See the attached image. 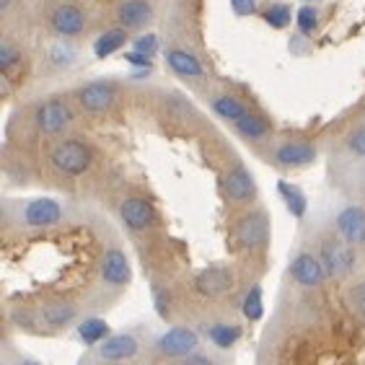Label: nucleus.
I'll return each mask as SVG.
<instances>
[{
  "mask_svg": "<svg viewBox=\"0 0 365 365\" xmlns=\"http://www.w3.org/2000/svg\"><path fill=\"white\" fill-rule=\"evenodd\" d=\"M65 218L63 205L52 197H31L24 202H16L14 220L24 228H55Z\"/></svg>",
  "mask_w": 365,
  "mask_h": 365,
  "instance_id": "nucleus-1",
  "label": "nucleus"
},
{
  "mask_svg": "<svg viewBox=\"0 0 365 365\" xmlns=\"http://www.w3.org/2000/svg\"><path fill=\"white\" fill-rule=\"evenodd\" d=\"M319 259L329 277H344L355 267V246L347 244L342 236H324L319 241Z\"/></svg>",
  "mask_w": 365,
  "mask_h": 365,
  "instance_id": "nucleus-2",
  "label": "nucleus"
},
{
  "mask_svg": "<svg viewBox=\"0 0 365 365\" xmlns=\"http://www.w3.org/2000/svg\"><path fill=\"white\" fill-rule=\"evenodd\" d=\"M52 163H55L57 171H63L68 176H81L91 169V148L81 140H63L52 148Z\"/></svg>",
  "mask_w": 365,
  "mask_h": 365,
  "instance_id": "nucleus-3",
  "label": "nucleus"
},
{
  "mask_svg": "<svg viewBox=\"0 0 365 365\" xmlns=\"http://www.w3.org/2000/svg\"><path fill=\"white\" fill-rule=\"evenodd\" d=\"M233 244L236 249L259 252L269 244V220L264 212H249L233 228Z\"/></svg>",
  "mask_w": 365,
  "mask_h": 365,
  "instance_id": "nucleus-4",
  "label": "nucleus"
},
{
  "mask_svg": "<svg viewBox=\"0 0 365 365\" xmlns=\"http://www.w3.org/2000/svg\"><path fill=\"white\" fill-rule=\"evenodd\" d=\"M153 347L161 358L184 360L187 355L200 350V334L195 329H190V327H174V329L163 331L161 337L155 339Z\"/></svg>",
  "mask_w": 365,
  "mask_h": 365,
  "instance_id": "nucleus-5",
  "label": "nucleus"
},
{
  "mask_svg": "<svg viewBox=\"0 0 365 365\" xmlns=\"http://www.w3.org/2000/svg\"><path fill=\"white\" fill-rule=\"evenodd\" d=\"M34 122L44 135H63L73 125V112L63 98H49L36 106Z\"/></svg>",
  "mask_w": 365,
  "mask_h": 365,
  "instance_id": "nucleus-6",
  "label": "nucleus"
},
{
  "mask_svg": "<svg viewBox=\"0 0 365 365\" xmlns=\"http://www.w3.org/2000/svg\"><path fill=\"white\" fill-rule=\"evenodd\" d=\"M290 274H293V280L306 290L322 288L324 280L329 277L327 269H324L322 259H319V254H311V252L295 254L293 264H290Z\"/></svg>",
  "mask_w": 365,
  "mask_h": 365,
  "instance_id": "nucleus-7",
  "label": "nucleus"
},
{
  "mask_svg": "<svg viewBox=\"0 0 365 365\" xmlns=\"http://www.w3.org/2000/svg\"><path fill=\"white\" fill-rule=\"evenodd\" d=\"M98 272H101V282L112 290L127 288L130 280H133L130 262H127L125 252H120V249H106L104 257H101V267H98Z\"/></svg>",
  "mask_w": 365,
  "mask_h": 365,
  "instance_id": "nucleus-8",
  "label": "nucleus"
},
{
  "mask_svg": "<svg viewBox=\"0 0 365 365\" xmlns=\"http://www.w3.org/2000/svg\"><path fill=\"white\" fill-rule=\"evenodd\" d=\"M272 161L282 169H303L317 161V148L309 140H285L272 150Z\"/></svg>",
  "mask_w": 365,
  "mask_h": 365,
  "instance_id": "nucleus-9",
  "label": "nucleus"
},
{
  "mask_svg": "<svg viewBox=\"0 0 365 365\" xmlns=\"http://www.w3.org/2000/svg\"><path fill=\"white\" fill-rule=\"evenodd\" d=\"M76 98L88 114H104L112 109L114 98H117V88L112 83H104V81H93V83L81 86L76 91Z\"/></svg>",
  "mask_w": 365,
  "mask_h": 365,
  "instance_id": "nucleus-10",
  "label": "nucleus"
},
{
  "mask_svg": "<svg viewBox=\"0 0 365 365\" xmlns=\"http://www.w3.org/2000/svg\"><path fill=\"white\" fill-rule=\"evenodd\" d=\"M334 228L347 244L365 246V207L360 205H344L334 215Z\"/></svg>",
  "mask_w": 365,
  "mask_h": 365,
  "instance_id": "nucleus-11",
  "label": "nucleus"
},
{
  "mask_svg": "<svg viewBox=\"0 0 365 365\" xmlns=\"http://www.w3.org/2000/svg\"><path fill=\"white\" fill-rule=\"evenodd\" d=\"M223 195L228 202L233 205H244L252 202L257 197V182H254V174L246 166H236L225 174L223 179Z\"/></svg>",
  "mask_w": 365,
  "mask_h": 365,
  "instance_id": "nucleus-12",
  "label": "nucleus"
},
{
  "mask_svg": "<svg viewBox=\"0 0 365 365\" xmlns=\"http://www.w3.org/2000/svg\"><path fill=\"white\" fill-rule=\"evenodd\" d=\"M140 350V342L127 334V331H120V334H109L101 344H96V358L106 360V363H122V360H133Z\"/></svg>",
  "mask_w": 365,
  "mask_h": 365,
  "instance_id": "nucleus-13",
  "label": "nucleus"
},
{
  "mask_svg": "<svg viewBox=\"0 0 365 365\" xmlns=\"http://www.w3.org/2000/svg\"><path fill=\"white\" fill-rule=\"evenodd\" d=\"M120 215L130 231H150L158 223L153 205L148 202V200H143V197H127L120 207Z\"/></svg>",
  "mask_w": 365,
  "mask_h": 365,
  "instance_id": "nucleus-14",
  "label": "nucleus"
},
{
  "mask_svg": "<svg viewBox=\"0 0 365 365\" xmlns=\"http://www.w3.org/2000/svg\"><path fill=\"white\" fill-rule=\"evenodd\" d=\"M49 24L55 29V34L78 36L86 29V14L83 8L73 6V3H63V6H55V11L49 16Z\"/></svg>",
  "mask_w": 365,
  "mask_h": 365,
  "instance_id": "nucleus-15",
  "label": "nucleus"
},
{
  "mask_svg": "<svg viewBox=\"0 0 365 365\" xmlns=\"http://www.w3.org/2000/svg\"><path fill=\"white\" fill-rule=\"evenodd\" d=\"M166 63L184 81H200V78H205L202 63L197 60V55H192L190 49H182V47L166 49Z\"/></svg>",
  "mask_w": 365,
  "mask_h": 365,
  "instance_id": "nucleus-16",
  "label": "nucleus"
},
{
  "mask_svg": "<svg viewBox=\"0 0 365 365\" xmlns=\"http://www.w3.org/2000/svg\"><path fill=\"white\" fill-rule=\"evenodd\" d=\"M233 285L231 272L225 267H207L197 274V290L207 298H220L223 293H228Z\"/></svg>",
  "mask_w": 365,
  "mask_h": 365,
  "instance_id": "nucleus-17",
  "label": "nucleus"
},
{
  "mask_svg": "<svg viewBox=\"0 0 365 365\" xmlns=\"http://www.w3.org/2000/svg\"><path fill=\"white\" fill-rule=\"evenodd\" d=\"M117 19L125 29H143L153 19V8L148 0H125L117 11Z\"/></svg>",
  "mask_w": 365,
  "mask_h": 365,
  "instance_id": "nucleus-18",
  "label": "nucleus"
},
{
  "mask_svg": "<svg viewBox=\"0 0 365 365\" xmlns=\"http://www.w3.org/2000/svg\"><path fill=\"white\" fill-rule=\"evenodd\" d=\"M233 127H236V133L244 138V140H252V143H259L264 140V138H269V125L267 120L262 117V114H254L246 109L244 114H241L239 120L233 122Z\"/></svg>",
  "mask_w": 365,
  "mask_h": 365,
  "instance_id": "nucleus-19",
  "label": "nucleus"
},
{
  "mask_svg": "<svg viewBox=\"0 0 365 365\" xmlns=\"http://www.w3.org/2000/svg\"><path fill=\"white\" fill-rule=\"evenodd\" d=\"M277 195H280V200L285 202L290 215H293L295 220H303L306 207H309L306 192H303L298 184H290V182H285V179H280V182H277Z\"/></svg>",
  "mask_w": 365,
  "mask_h": 365,
  "instance_id": "nucleus-20",
  "label": "nucleus"
},
{
  "mask_svg": "<svg viewBox=\"0 0 365 365\" xmlns=\"http://www.w3.org/2000/svg\"><path fill=\"white\" fill-rule=\"evenodd\" d=\"M205 337L210 339L218 350H228L241 339V329L231 322H215L210 327H205Z\"/></svg>",
  "mask_w": 365,
  "mask_h": 365,
  "instance_id": "nucleus-21",
  "label": "nucleus"
},
{
  "mask_svg": "<svg viewBox=\"0 0 365 365\" xmlns=\"http://www.w3.org/2000/svg\"><path fill=\"white\" fill-rule=\"evenodd\" d=\"M39 319H42L47 327H52V329H60V327H68V324L76 319V306L63 303V301L47 303V306H42V311H39Z\"/></svg>",
  "mask_w": 365,
  "mask_h": 365,
  "instance_id": "nucleus-22",
  "label": "nucleus"
},
{
  "mask_svg": "<svg viewBox=\"0 0 365 365\" xmlns=\"http://www.w3.org/2000/svg\"><path fill=\"white\" fill-rule=\"evenodd\" d=\"M125 44H127V29L125 26H122V29H109V31H104V34L93 42V55H96L98 60H104V57L114 55V52H120Z\"/></svg>",
  "mask_w": 365,
  "mask_h": 365,
  "instance_id": "nucleus-23",
  "label": "nucleus"
},
{
  "mask_svg": "<svg viewBox=\"0 0 365 365\" xmlns=\"http://www.w3.org/2000/svg\"><path fill=\"white\" fill-rule=\"evenodd\" d=\"M112 331H109V324L104 322V319H83V322L78 324V337L83 339L88 347H96V344H101L106 337H109Z\"/></svg>",
  "mask_w": 365,
  "mask_h": 365,
  "instance_id": "nucleus-24",
  "label": "nucleus"
},
{
  "mask_svg": "<svg viewBox=\"0 0 365 365\" xmlns=\"http://www.w3.org/2000/svg\"><path fill=\"white\" fill-rule=\"evenodd\" d=\"M212 112L225 122H236L246 112V106L233 93H218V96H212Z\"/></svg>",
  "mask_w": 365,
  "mask_h": 365,
  "instance_id": "nucleus-25",
  "label": "nucleus"
},
{
  "mask_svg": "<svg viewBox=\"0 0 365 365\" xmlns=\"http://www.w3.org/2000/svg\"><path fill=\"white\" fill-rule=\"evenodd\" d=\"M241 311L249 322H259L264 317V298H262V285H252L249 293L244 295V303H241Z\"/></svg>",
  "mask_w": 365,
  "mask_h": 365,
  "instance_id": "nucleus-26",
  "label": "nucleus"
},
{
  "mask_svg": "<svg viewBox=\"0 0 365 365\" xmlns=\"http://www.w3.org/2000/svg\"><path fill=\"white\" fill-rule=\"evenodd\" d=\"M262 19L272 29H288L290 21H293V11H290V6H285V3H272V6L264 8Z\"/></svg>",
  "mask_w": 365,
  "mask_h": 365,
  "instance_id": "nucleus-27",
  "label": "nucleus"
},
{
  "mask_svg": "<svg viewBox=\"0 0 365 365\" xmlns=\"http://www.w3.org/2000/svg\"><path fill=\"white\" fill-rule=\"evenodd\" d=\"M49 63L55 65V68H71L73 63L78 60V49L68 42H55L49 47Z\"/></svg>",
  "mask_w": 365,
  "mask_h": 365,
  "instance_id": "nucleus-28",
  "label": "nucleus"
},
{
  "mask_svg": "<svg viewBox=\"0 0 365 365\" xmlns=\"http://www.w3.org/2000/svg\"><path fill=\"white\" fill-rule=\"evenodd\" d=\"M344 150L352 155V158H365V122L358 127H352L347 138H344Z\"/></svg>",
  "mask_w": 365,
  "mask_h": 365,
  "instance_id": "nucleus-29",
  "label": "nucleus"
},
{
  "mask_svg": "<svg viewBox=\"0 0 365 365\" xmlns=\"http://www.w3.org/2000/svg\"><path fill=\"white\" fill-rule=\"evenodd\" d=\"M295 24H298L303 36H311L319 29V11L314 6H303L301 11L295 14Z\"/></svg>",
  "mask_w": 365,
  "mask_h": 365,
  "instance_id": "nucleus-30",
  "label": "nucleus"
},
{
  "mask_svg": "<svg viewBox=\"0 0 365 365\" xmlns=\"http://www.w3.org/2000/svg\"><path fill=\"white\" fill-rule=\"evenodd\" d=\"M347 303H350V309L358 314V317L365 319V280L355 282L350 290H347Z\"/></svg>",
  "mask_w": 365,
  "mask_h": 365,
  "instance_id": "nucleus-31",
  "label": "nucleus"
},
{
  "mask_svg": "<svg viewBox=\"0 0 365 365\" xmlns=\"http://www.w3.org/2000/svg\"><path fill=\"white\" fill-rule=\"evenodd\" d=\"M19 60H21V49L16 47V44L11 42L0 44V73H8Z\"/></svg>",
  "mask_w": 365,
  "mask_h": 365,
  "instance_id": "nucleus-32",
  "label": "nucleus"
},
{
  "mask_svg": "<svg viewBox=\"0 0 365 365\" xmlns=\"http://www.w3.org/2000/svg\"><path fill=\"white\" fill-rule=\"evenodd\" d=\"M133 47L138 49V52H143V55L153 57L155 52H158V36H155V34H140L133 42Z\"/></svg>",
  "mask_w": 365,
  "mask_h": 365,
  "instance_id": "nucleus-33",
  "label": "nucleus"
},
{
  "mask_svg": "<svg viewBox=\"0 0 365 365\" xmlns=\"http://www.w3.org/2000/svg\"><path fill=\"white\" fill-rule=\"evenodd\" d=\"M125 60L130 65H135V68H153V57H150V55H143V52H138V49L127 52Z\"/></svg>",
  "mask_w": 365,
  "mask_h": 365,
  "instance_id": "nucleus-34",
  "label": "nucleus"
},
{
  "mask_svg": "<svg viewBox=\"0 0 365 365\" xmlns=\"http://www.w3.org/2000/svg\"><path fill=\"white\" fill-rule=\"evenodd\" d=\"M231 8L236 16H252L257 14V0H231Z\"/></svg>",
  "mask_w": 365,
  "mask_h": 365,
  "instance_id": "nucleus-35",
  "label": "nucleus"
},
{
  "mask_svg": "<svg viewBox=\"0 0 365 365\" xmlns=\"http://www.w3.org/2000/svg\"><path fill=\"white\" fill-rule=\"evenodd\" d=\"M155 309L161 317H166V309H169V295H163L161 290H155Z\"/></svg>",
  "mask_w": 365,
  "mask_h": 365,
  "instance_id": "nucleus-36",
  "label": "nucleus"
},
{
  "mask_svg": "<svg viewBox=\"0 0 365 365\" xmlns=\"http://www.w3.org/2000/svg\"><path fill=\"white\" fill-rule=\"evenodd\" d=\"M184 363H212V358H210V355H205V352L195 350L192 355H187V358H184Z\"/></svg>",
  "mask_w": 365,
  "mask_h": 365,
  "instance_id": "nucleus-37",
  "label": "nucleus"
},
{
  "mask_svg": "<svg viewBox=\"0 0 365 365\" xmlns=\"http://www.w3.org/2000/svg\"><path fill=\"white\" fill-rule=\"evenodd\" d=\"M14 0H0V14H8V8H11Z\"/></svg>",
  "mask_w": 365,
  "mask_h": 365,
  "instance_id": "nucleus-38",
  "label": "nucleus"
},
{
  "mask_svg": "<svg viewBox=\"0 0 365 365\" xmlns=\"http://www.w3.org/2000/svg\"><path fill=\"white\" fill-rule=\"evenodd\" d=\"M363 190H365V174H363Z\"/></svg>",
  "mask_w": 365,
  "mask_h": 365,
  "instance_id": "nucleus-39",
  "label": "nucleus"
},
{
  "mask_svg": "<svg viewBox=\"0 0 365 365\" xmlns=\"http://www.w3.org/2000/svg\"><path fill=\"white\" fill-rule=\"evenodd\" d=\"M306 3H317V0H306Z\"/></svg>",
  "mask_w": 365,
  "mask_h": 365,
  "instance_id": "nucleus-40",
  "label": "nucleus"
},
{
  "mask_svg": "<svg viewBox=\"0 0 365 365\" xmlns=\"http://www.w3.org/2000/svg\"><path fill=\"white\" fill-rule=\"evenodd\" d=\"M363 117H365V104H363Z\"/></svg>",
  "mask_w": 365,
  "mask_h": 365,
  "instance_id": "nucleus-41",
  "label": "nucleus"
}]
</instances>
